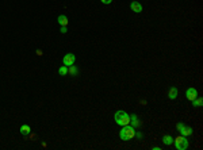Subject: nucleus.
Segmentation results:
<instances>
[{"mask_svg":"<svg viewBox=\"0 0 203 150\" xmlns=\"http://www.w3.org/2000/svg\"><path fill=\"white\" fill-rule=\"evenodd\" d=\"M176 129L179 130L180 135H183V137H188V135H192L194 134V129H192V127L186 126V124L182 123V122L176 124Z\"/></svg>","mask_w":203,"mask_h":150,"instance_id":"nucleus-4","label":"nucleus"},{"mask_svg":"<svg viewBox=\"0 0 203 150\" xmlns=\"http://www.w3.org/2000/svg\"><path fill=\"white\" fill-rule=\"evenodd\" d=\"M61 33H63V34H65V33H68V29H67V26H61Z\"/></svg>","mask_w":203,"mask_h":150,"instance_id":"nucleus-18","label":"nucleus"},{"mask_svg":"<svg viewBox=\"0 0 203 150\" xmlns=\"http://www.w3.org/2000/svg\"><path fill=\"white\" fill-rule=\"evenodd\" d=\"M130 8H131V11H134L135 14H140L141 11H142V4L134 0V1H131L130 3Z\"/></svg>","mask_w":203,"mask_h":150,"instance_id":"nucleus-7","label":"nucleus"},{"mask_svg":"<svg viewBox=\"0 0 203 150\" xmlns=\"http://www.w3.org/2000/svg\"><path fill=\"white\" fill-rule=\"evenodd\" d=\"M57 21H58V23H60L61 26H67L68 25V18L65 15H60Z\"/></svg>","mask_w":203,"mask_h":150,"instance_id":"nucleus-14","label":"nucleus"},{"mask_svg":"<svg viewBox=\"0 0 203 150\" xmlns=\"http://www.w3.org/2000/svg\"><path fill=\"white\" fill-rule=\"evenodd\" d=\"M30 131H31V129H30L29 124H22L21 126V134L22 135H29Z\"/></svg>","mask_w":203,"mask_h":150,"instance_id":"nucleus-10","label":"nucleus"},{"mask_svg":"<svg viewBox=\"0 0 203 150\" xmlns=\"http://www.w3.org/2000/svg\"><path fill=\"white\" fill-rule=\"evenodd\" d=\"M186 98H187L190 102H192L195 98H198V91L195 88H192V87L187 88V91H186Z\"/></svg>","mask_w":203,"mask_h":150,"instance_id":"nucleus-6","label":"nucleus"},{"mask_svg":"<svg viewBox=\"0 0 203 150\" xmlns=\"http://www.w3.org/2000/svg\"><path fill=\"white\" fill-rule=\"evenodd\" d=\"M173 142H175V147H176L177 150H186L188 149V141L186 137H183V135H180V137H177V138H175L173 139Z\"/></svg>","mask_w":203,"mask_h":150,"instance_id":"nucleus-3","label":"nucleus"},{"mask_svg":"<svg viewBox=\"0 0 203 150\" xmlns=\"http://www.w3.org/2000/svg\"><path fill=\"white\" fill-rule=\"evenodd\" d=\"M114 119H115V123L118 126H126V124H130V115L127 114L126 111H116L114 115Z\"/></svg>","mask_w":203,"mask_h":150,"instance_id":"nucleus-2","label":"nucleus"},{"mask_svg":"<svg viewBox=\"0 0 203 150\" xmlns=\"http://www.w3.org/2000/svg\"><path fill=\"white\" fill-rule=\"evenodd\" d=\"M130 124L134 127V129H138L141 126V122H140V119H138V116L135 114H133V115H130Z\"/></svg>","mask_w":203,"mask_h":150,"instance_id":"nucleus-8","label":"nucleus"},{"mask_svg":"<svg viewBox=\"0 0 203 150\" xmlns=\"http://www.w3.org/2000/svg\"><path fill=\"white\" fill-rule=\"evenodd\" d=\"M135 137V129L131 124L122 126V130L119 131V138L122 141H130Z\"/></svg>","mask_w":203,"mask_h":150,"instance_id":"nucleus-1","label":"nucleus"},{"mask_svg":"<svg viewBox=\"0 0 203 150\" xmlns=\"http://www.w3.org/2000/svg\"><path fill=\"white\" fill-rule=\"evenodd\" d=\"M202 106H203L202 98H195L192 100V107H194V108H199V107H202Z\"/></svg>","mask_w":203,"mask_h":150,"instance_id":"nucleus-11","label":"nucleus"},{"mask_svg":"<svg viewBox=\"0 0 203 150\" xmlns=\"http://www.w3.org/2000/svg\"><path fill=\"white\" fill-rule=\"evenodd\" d=\"M162 143L167 146L172 145V143H173V138H172L171 135H164V137H162Z\"/></svg>","mask_w":203,"mask_h":150,"instance_id":"nucleus-12","label":"nucleus"},{"mask_svg":"<svg viewBox=\"0 0 203 150\" xmlns=\"http://www.w3.org/2000/svg\"><path fill=\"white\" fill-rule=\"evenodd\" d=\"M58 74H60V76H65V74H68V66L63 65V66L58 68Z\"/></svg>","mask_w":203,"mask_h":150,"instance_id":"nucleus-15","label":"nucleus"},{"mask_svg":"<svg viewBox=\"0 0 203 150\" xmlns=\"http://www.w3.org/2000/svg\"><path fill=\"white\" fill-rule=\"evenodd\" d=\"M63 62L65 66H71V65H75V62H76V56L72 54V53H68L65 54L63 58Z\"/></svg>","mask_w":203,"mask_h":150,"instance_id":"nucleus-5","label":"nucleus"},{"mask_svg":"<svg viewBox=\"0 0 203 150\" xmlns=\"http://www.w3.org/2000/svg\"><path fill=\"white\" fill-rule=\"evenodd\" d=\"M160 149H161L160 146H153V147H152V150H160Z\"/></svg>","mask_w":203,"mask_h":150,"instance_id":"nucleus-19","label":"nucleus"},{"mask_svg":"<svg viewBox=\"0 0 203 150\" xmlns=\"http://www.w3.org/2000/svg\"><path fill=\"white\" fill-rule=\"evenodd\" d=\"M79 73V69L75 65H71V66H68V74H72V76H76Z\"/></svg>","mask_w":203,"mask_h":150,"instance_id":"nucleus-13","label":"nucleus"},{"mask_svg":"<svg viewBox=\"0 0 203 150\" xmlns=\"http://www.w3.org/2000/svg\"><path fill=\"white\" fill-rule=\"evenodd\" d=\"M100 1H102L103 4H111V3H112V0H100Z\"/></svg>","mask_w":203,"mask_h":150,"instance_id":"nucleus-17","label":"nucleus"},{"mask_svg":"<svg viewBox=\"0 0 203 150\" xmlns=\"http://www.w3.org/2000/svg\"><path fill=\"white\" fill-rule=\"evenodd\" d=\"M177 93H179V91H177L176 87H171V88H169V91H168V99L175 100V99L177 98Z\"/></svg>","mask_w":203,"mask_h":150,"instance_id":"nucleus-9","label":"nucleus"},{"mask_svg":"<svg viewBox=\"0 0 203 150\" xmlns=\"http://www.w3.org/2000/svg\"><path fill=\"white\" fill-rule=\"evenodd\" d=\"M135 137H137L138 139H142V137H144V135H142V133H140V131H137V130H135Z\"/></svg>","mask_w":203,"mask_h":150,"instance_id":"nucleus-16","label":"nucleus"}]
</instances>
